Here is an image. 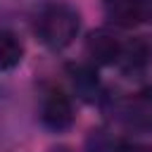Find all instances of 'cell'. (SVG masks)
Returning a JSON list of instances; mask_svg holds the SVG:
<instances>
[{"label": "cell", "mask_w": 152, "mask_h": 152, "mask_svg": "<svg viewBox=\"0 0 152 152\" xmlns=\"http://www.w3.org/2000/svg\"><path fill=\"white\" fill-rule=\"evenodd\" d=\"M36 33L45 48L59 52L78 38L81 14L76 7L66 5V2H50L40 10V14L36 19Z\"/></svg>", "instance_id": "cell-1"}, {"label": "cell", "mask_w": 152, "mask_h": 152, "mask_svg": "<svg viewBox=\"0 0 152 152\" xmlns=\"http://www.w3.org/2000/svg\"><path fill=\"white\" fill-rule=\"evenodd\" d=\"M38 119L40 124L52 131V133H64L74 126L76 121V109H74V100L69 93L59 90V88H50L45 90L43 100H40V109H38Z\"/></svg>", "instance_id": "cell-2"}, {"label": "cell", "mask_w": 152, "mask_h": 152, "mask_svg": "<svg viewBox=\"0 0 152 152\" xmlns=\"http://www.w3.org/2000/svg\"><path fill=\"white\" fill-rule=\"evenodd\" d=\"M121 50H124V40L109 28L90 31L83 45L86 62L93 66H116L121 59Z\"/></svg>", "instance_id": "cell-3"}, {"label": "cell", "mask_w": 152, "mask_h": 152, "mask_svg": "<svg viewBox=\"0 0 152 152\" xmlns=\"http://www.w3.org/2000/svg\"><path fill=\"white\" fill-rule=\"evenodd\" d=\"M104 19L116 28H135L150 19V0H100Z\"/></svg>", "instance_id": "cell-4"}, {"label": "cell", "mask_w": 152, "mask_h": 152, "mask_svg": "<svg viewBox=\"0 0 152 152\" xmlns=\"http://www.w3.org/2000/svg\"><path fill=\"white\" fill-rule=\"evenodd\" d=\"M66 76L71 83V90L76 93L78 100L83 102H95L102 97V86L97 78V66L88 64V62H76L66 66Z\"/></svg>", "instance_id": "cell-5"}, {"label": "cell", "mask_w": 152, "mask_h": 152, "mask_svg": "<svg viewBox=\"0 0 152 152\" xmlns=\"http://www.w3.org/2000/svg\"><path fill=\"white\" fill-rule=\"evenodd\" d=\"M21 59H24L21 38L10 28H0V71L17 69L21 64Z\"/></svg>", "instance_id": "cell-6"}, {"label": "cell", "mask_w": 152, "mask_h": 152, "mask_svg": "<svg viewBox=\"0 0 152 152\" xmlns=\"http://www.w3.org/2000/svg\"><path fill=\"white\" fill-rule=\"evenodd\" d=\"M52 152H74V150H69V147H57V150H52Z\"/></svg>", "instance_id": "cell-7"}]
</instances>
